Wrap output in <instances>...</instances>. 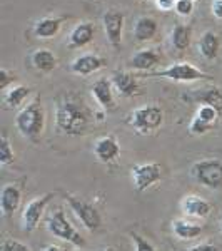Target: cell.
<instances>
[{"mask_svg": "<svg viewBox=\"0 0 222 251\" xmlns=\"http://www.w3.org/2000/svg\"><path fill=\"white\" fill-rule=\"evenodd\" d=\"M55 124L62 132L68 136H79L87 129L89 117L82 102L72 97H64L55 107Z\"/></svg>", "mask_w": 222, "mask_h": 251, "instance_id": "obj_1", "label": "cell"}, {"mask_svg": "<svg viewBox=\"0 0 222 251\" xmlns=\"http://www.w3.org/2000/svg\"><path fill=\"white\" fill-rule=\"evenodd\" d=\"M15 124H17V129L23 137L30 141H37L44 131V126H45V111H44L40 99H35L30 104H27L17 114Z\"/></svg>", "mask_w": 222, "mask_h": 251, "instance_id": "obj_2", "label": "cell"}, {"mask_svg": "<svg viewBox=\"0 0 222 251\" xmlns=\"http://www.w3.org/2000/svg\"><path fill=\"white\" fill-rule=\"evenodd\" d=\"M162 123H164V112H162V109L159 106H155V104L139 107L127 116V124L131 126L132 129H135L139 134L154 132L162 126Z\"/></svg>", "mask_w": 222, "mask_h": 251, "instance_id": "obj_3", "label": "cell"}, {"mask_svg": "<svg viewBox=\"0 0 222 251\" xmlns=\"http://www.w3.org/2000/svg\"><path fill=\"white\" fill-rule=\"evenodd\" d=\"M47 229L50 231L54 236L60 238L64 241L72 243L74 246H84L86 241L84 238L77 233V229L68 223L66 213L62 209H57L55 213L50 214V218L47 220Z\"/></svg>", "mask_w": 222, "mask_h": 251, "instance_id": "obj_4", "label": "cell"}, {"mask_svg": "<svg viewBox=\"0 0 222 251\" xmlns=\"http://www.w3.org/2000/svg\"><path fill=\"white\" fill-rule=\"evenodd\" d=\"M192 176L205 188L217 189L222 186V161L204 159L192 166Z\"/></svg>", "mask_w": 222, "mask_h": 251, "instance_id": "obj_5", "label": "cell"}, {"mask_svg": "<svg viewBox=\"0 0 222 251\" xmlns=\"http://www.w3.org/2000/svg\"><path fill=\"white\" fill-rule=\"evenodd\" d=\"M152 75H154V77L177 80V82H194V80H199V79H209V75L205 74V72L194 67L192 64H189V62H177L174 66L164 69V71L154 72Z\"/></svg>", "mask_w": 222, "mask_h": 251, "instance_id": "obj_6", "label": "cell"}, {"mask_svg": "<svg viewBox=\"0 0 222 251\" xmlns=\"http://www.w3.org/2000/svg\"><path fill=\"white\" fill-rule=\"evenodd\" d=\"M160 179H162V168L157 163L137 164L132 168V183L139 193L152 188Z\"/></svg>", "mask_w": 222, "mask_h": 251, "instance_id": "obj_7", "label": "cell"}, {"mask_svg": "<svg viewBox=\"0 0 222 251\" xmlns=\"http://www.w3.org/2000/svg\"><path fill=\"white\" fill-rule=\"evenodd\" d=\"M221 119V112L217 109H214L212 106H207V104H202V106L197 107L196 114H194L191 126H189V131L196 136L205 134L211 129H214L217 126Z\"/></svg>", "mask_w": 222, "mask_h": 251, "instance_id": "obj_8", "label": "cell"}, {"mask_svg": "<svg viewBox=\"0 0 222 251\" xmlns=\"http://www.w3.org/2000/svg\"><path fill=\"white\" fill-rule=\"evenodd\" d=\"M67 203L70 206V209L74 211L75 216L79 218L80 223L89 229V231H97L100 228V214L92 204L86 203V201L79 200L75 196H67Z\"/></svg>", "mask_w": 222, "mask_h": 251, "instance_id": "obj_9", "label": "cell"}, {"mask_svg": "<svg viewBox=\"0 0 222 251\" xmlns=\"http://www.w3.org/2000/svg\"><path fill=\"white\" fill-rule=\"evenodd\" d=\"M50 200H52V194L47 193V194H44V196H39V198H35V200H32L30 203L23 208V213H22L23 231L30 233L37 228L40 218H42V214L45 211L47 204L50 203Z\"/></svg>", "mask_w": 222, "mask_h": 251, "instance_id": "obj_10", "label": "cell"}, {"mask_svg": "<svg viewBox=\"0 0 222 251\" xmlns=\"http://www.w3.org/2000/svg\"><path fill=\"white\" fill-rule=\"evenodd\" d=\"M104 30H106L107 40L114 49H120L122 46V30H124V14L120 10L111 9L102 17Z\"/></svg>", "mask_w": 222, "mask_h": 251, "instance_id": "obj_11", "label": "cell"}, {"mask_svg": "<svg viewBox=\"0 0 222 251\" xmlns=\"http://www.w3.org/2000/svg\"><path fill=\"white\" fill-rule=\"evenodd\" d=\"M111 82L117 91V94L122 97H134L139 94V82L129 72H122V71L112 72Z\"/></svg>", "mask_w": 222, "mask_h": 251, "instance_id": "obj_12", "label": "cell"}, {"mask_svg": "<svg viewBox=\"0 0 222 251\" xmlns=\"http://www.w3.org/2000/svg\"><path fill=\"white\" fill-rule=\"evenodd\" d=\"M94 154L100 163H114L120 156V146L112 136L100 137L94 146Z\"/></svg>", "mask_w": 222, "mask_h": 251, "instance_id": "obj_13", "label": "cell"}, {"mask_svg": "<svg viewBox=\"0 0 222 251\" xmlns=\"http://www.w3.org/2000/svg\"><path fill=\"white\" fill-rule=\"evenodd\" d=\"M112 87H114L112 82L107 79L95 80V84L92 86V96L95 97V100L102 106V109H106V111H115V107H117Z\"/></svg>", "mask_w": 222, "mask_h": 251, "instance_id": "obj_14", "label": "cell"}, {"mask_svg": "<svg viewBox=\"0 0 222 251\" xmlns=\"http://www.w3.org/2000/svg\"><path fill=\"white\" fill-rule=\"evenodd\" d=\"M20 198H22V193H20L19 186L15 184H5L2 188V193H0V211L5 218L12 216L20 206Z\"/></svg>", "mask_w": 222, "mask_h": 251, "instance_id": "obj_15", "label": "cell"}, {"mask_svg": "<svg viewBox=\"0 0 222 251\" xmlns=\"http://www.w3.org/2000/svg\"><path fill=\"white\" fill-rule=\"evenodd\" d=\"M106 59L99 57L95 54H84L80 55L70 64L72 72L79 75H89V74H94V72L100 71L104 66H106Z\"/></svg>", "mask_w": 222, "mask_h": 251, "instance_id": "obj_16", "label": "cell"}, {"mask_svg": "<svg viewBox=\"0 0 222 251\" xmlns=\"http://www.w3.org/2000/svg\"><path fill=\"white\" fill-rule=\"evenodd\" d=\"M182 211L189 216L194 218H207L212 211V206L209 201H205L204 198L191 194V196H185L182 200Z\"/></svg>", "mask_w": 222, "mask_h": 251, "instance_id": "obj_17", "label": "cell"}, {"mask_svg": "<svg viewBox=\"0 0 222 251\" xmlns=\"http://www.w3.org/2000/svg\"><path fill=\"white\" fill-rule=\"evenodd\" d=\"M95 34V27L92 22H82L79 25L74 27V30L68 35V46L72 49H80L86 47L92 42Z\"/></svg>", "mask_w": 222, "mask_h": 251, "instance_id": "obj_18", "label": "cell"}, {"mask_svg": "<svg viewBox=\"0 0 222 251\" xmlns=\"http://www.w3.org/2000/svg\"><path fill=\"white\" fill-rule=\"evenodd\" d=\"M159 62L160 55L155 52V49H142L131 59V67L137 69V71H149V69L159 66Z\"/></svg>", "mask_w": 222, "mask_h": 251, "instance_id": "obj_19", "label": "cell"}, {"mask_svg": "<svg viewBox=\"0 0 222 251\" xmlns=\"http://www.w3.org/2000/svg\"><path fill=\"white\" fill-rule=\"evenodd\" d=\"M184 99L189 100H196L200 104H207L212 106L214 109H217L219 112H222V87H209L204 89L202 92H197L194 96H184Z\"/></svg>", "mask_w": 222, "mask_h": 251, "instance_id": "obj_20", "label": "cell"}, {"mask_svg": "<svg viewBox=\"0 0 222 251\" xmlns=\"http://www.w3.org/2000/svg\"><path fill=\"white\" fill-rule=\"evenodd\" d=\"M60 27H62V19L60 17H44L35 22L34 34L40 39H50L59 34Z\"/></svg>", "mask_w": 222, "mask_h": 251, "instance_id": "obj_21", "label": "cell"}, {"mask_svg": "<svg viewBox=\"0 0 222 251\" xmlns=\"http://www.w3.org/2000/svg\"><path fill=\"white\" fill-rule=\"evenodd\" d=\"M32 64L34 67L40 72H52L57 67V57L52 50L48 49H37V50L32 54Z\"/></svg>", "mask_w": 222, "mask_h": 251, "instance_id": "obj_22", "label": "cell"}, {"mask_svg": "<svg viewBox=\"0 0 222 251\" xmlns=\"http://www.w3.org/2000/svg\"><path fill=\"white\" fill-rule=\"evenodd\" d=\"M219 49H221V40L217 37V34H214L211 30L204 32V35L200 37L199 42L200 55L207 60H214L217 57V54H219Z\"/></svg>", "mask_w": 222, "mask_h": 251, "instance_id": "obj_23", "label": "cell"}, {"mask_svg": "<svg viewBox=\"0 0 222 251\" xmlns=\"http://www.w3.org/2000/svg\"><path fill=\"white\" fill-rule=\"evenodd\" d=\"M157 34V22L152 17H139L134 25V37L139 42H147Z\"/></svg>", "mask_w": 222, "mask_h": 251, "instance_id": "obj_24", "label": "cell"}, {"mask_svg": "<svg viewBox=\"0 0 222 251\" xmlns=\"http://www.w3.org/2000/svg\"><path fill=\"white\" fill-rule=\"evenodd\" d=\"M191 37H192L191 27L184 25V24H177L174 29H172L171 44L176 50H185V49L191 46Z\"/></svg>", "mask_w": 222, "mask_h": 251, "instance_id": "obj_25", "label": "cell"}, {"mask_svg": "<svg viewBox=\"0 0 222 251\" xmlns=\"http://www.w3.org/2000/svg\"><path fill=\"white\" fill-rule=\"evenodd\" d=\"M32 89L27 86H15L9 89V91L3 94V104H5L7 109H15L19 106H22L23 100L29 97Z\"/></svg>", "mask_w": 222, "mask_h": 251, "instance_id": "obj_26", "label": "cell"}, {"mask_svg": "<svg viewBox=\"0 0 222 251\" xmlns=\"http://www.w3.org/2000/svg\"><path fill=\"white\" fill-rule=\"evenodd\" d=\"M174 234L180 240H194L202 233V226L196 225V223L185 221V220H177L174 221Z\"/></svg>", "mask_w": 222, "mask_h": 251, "instance_id": "obj_27", "label": "cell"}, {"mask_svg": "<svg viewBox=\"0 0 222 251\" xmlns=\"http://www.w3.org/2000/svg\"><path fill=\"white\" fill-rule=\"evenodd\" d=\"M14 159H15L14 149H12V146H10L9 137L3 132V134L0 136V164L9 166L14 163Z\"/></svg>", "mask_w": 222, "mask_h": 251, "instance_id": "obj_28", "label": "cell"}, {"mask_svg": "<svg viewBox=\"0 0 222 251\" xmlns=\"http://www.w3.org/2000/svg\"><path fill=\"white\" fill-rule=\"evenodd\" d=\"M15 80H17V77H15L14 72H10L9 69H5V67L0 69V89H2V91H5V89L9 87L10 84H14Z\"/></svg>", "mask_w": 222, "mask_h": 251, "instance_id": "obj_29", "label": "cell"}, {"mask_svg": "<svg viewBox=\"0 0 222 251\" xmlns=\"http://www.w3.org/2000/svg\"><path fill=\"white\" fill-rule=\"evenodd\" d=\"M194 10V2L191 0H177L176 3V12L180 17H189Z\"/></svg>", "mask_w": 222, "mask_h": 251, "instance_id": "obj_30", "label": "cell"}, {"mask_svg": "<svg viewBox=\"0 0 222 251\" xmlns=\"http://www.w3.org/2000/svg\"><path fill=\"white\" fill-rule=\"evenodd\" d=\"M2 251H30V248L23 245V243H20V241L3 240L2 241Z\"/></svg>", "mask_w": 222, "mask_h": 251, "instance_id": "obj_31", "label": "cell"}, {"mask_svg": "<svg viewBox=\"0 0 222 251\" xmlns=\"http://www.w3.org/2000/svg\"><path fill=\"white\" fill-rule=\"evenodd\" d=\"M132 240L135 243V251H155V248L151 243L147 240H144L142 236H139L137 233H132Z\"/></svg>", "mask_w": 222, "mask_h": 251, "instance_id": "obj_32", "label": "cell"}, {"mask_svg": "<svg viewBox=\"0 0 222 251\" xmlns=\"http://www.w3.org/2000/svg\"><path fill=\"white\" fill-rule=\"evenodd\" d=\"M176 3H177V0H155L157 9L162 12H169V10L176 9Z\"/></svg>", "mask_w": 222, "mask_h": 251, "instance_id": "obj_33", "label": "cell"}, {"mask_svg": "<svg viewBox=\"0 0 222 251\" xmlns=\"http://www.w3.org/2000/svg\"><path fill=\"white\" fill-rule=\"evenodd\" d=\"M211 9H212V14L216 15L217 19L222 20V0H212Z\"/></svg>", "mask_w": 222, "mask_h": 251, "instance_id": "obj_34", "label": "cell"}, {"mask_svg": "<svg viewBox=\"0 0 222 251\" xmlns=\"http://www.w3.org/2000/svg\"><path fill=\"white\" fill-rule=\"evenodd\" d=\"M189 251H219V250H217L214 245H209V243H204V245H197V246H194V248H191Z\"/></svg>", "mask_w": 222, "mask_h": 251, "instance_id": "obj_35", "label": "cell"}, {"mask_svg": "<svg viewBox=\"0 0 222 251\" xmlns=\"http://www.w3.org/2000/svg\"><path fill=\"white\" fill-rule=\"evenodd\" d=\"M44 251H64L62 248H60V246H55V245H50V246H47L45 250Z\"/></svg>", "mask_w": 222, "mask_h": 251, "instance_id": "obj_36", "label": "cell"}, {"mask_svg": "<svg viewBox=\"0 0 222 251\" xmlns=\"http://www.w3.org/2000/svg\"><path fill=\"white\" fill-rule=\"evenodd\" d=\"M145 2H155V0H145Z\"/></svg>", "mask_w": 222, "mask_h": 251, "instance_id": "obj_37", "label": "cell"}, {"mask_svg": "<svg viewBox=\"0 0 222 251\" xmlns=\"http://www.w3.org/2000/svg\"><path fill=\"white\" fill-rule=\"evenodd\" d=\"M99 251H112V250H99Z\"/></svg>", "mask_w": 222, "mask_h": 251, "instance_id": "obj_38", "label": "cell"}, {"mask_svg": "<svg viewBox=\"0 0 222 251\" xmlns=\"http://www.w3.org/2000/svg\"><path fill=\"white\" fill-rule=\"evenodd\" d=\"M221 229H222V221H221Z\"/></svg>", "mask_w": 222, "mask_h": 251, "instance_id": "obj_39", "label": "cell"}, {"mask_svg": "<svg viewBox=\"0 0 222 251\" xmlns=\"http://www.w3.org/2000/svg\"><path fill=\"white\" fill-rule=\"evenodd\" d=\"M191 2H196V0H191Z\"/></svg>", "mask_w": 222, "mask_h": 251, "instance_id": "obj_40", "label": "cell"}]
</instances>
